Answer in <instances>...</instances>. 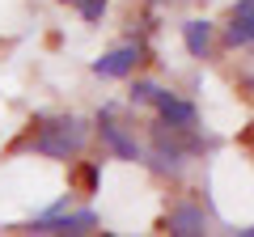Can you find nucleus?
<instances>
[{
  "label": "nucleus",
  "mask_w": 254,
  "mask_h": 237,
  "mask_svg": "<svg viewBox=\"0 0 254 237\" xmlns=\"http://www.w3.org/2000/svg\"><path fill=\"white\" fill-rule=\"evenodd\" d=\"M30 127H34L30 153L47 157V161H76L93 140V123L81 115H34Z\"/></svg>",
  "instance_id": "1"
},
{
  "label": "nucleus",
  "mask_w": 254,
  "mask_h": 237,
  "mask_svg": "<svg viewBox=\"0 0 254 237\" xmlns=\"http://www.w3.org/2000/svg\"><path fill=\"white\" fill-rule=\"evenodd\" d=\"M119 106L115 102H106V106L98 110V118H93V136L102 140V148H106L110 157H119V161H140L144 157V144H140L136 131H127V123H119Z\"/></svg>",
  "instance_id": "2"
},
{
  "label": "nucleus",
  "mask_w": 254,
  "mask_h": 237,
  "mask_svg": "<svg viewBox=\"0 0 254 237\" xmlns=\"http://www.w3.org/2000/svg\"><path fill=\"white\" fill-rule=\"evenodd\" d=\"M144 59H148V47L136 43V38H123L119 47H110V51H102L93 59V76H102V81H127V76H136V68Z\"/></svg>",
  "instance_id": "3"
},
{
  "label": "nucleus",
  "mask_w": 254,
  "mask_h": 237,
  "mask_svg": "<svg viewBox=\"0 0 254 237\" xmlns=\"http://www.w3.org/2000/svg\"><path fill=\"white\" fill-rule=\"evenodd\" d=\"M98 229V212L93 208H64V212H43L26 225V233H60V237H85Z\"/></svg>",
  "instance_id": "4"
},
{
  "label": "nucleus",
  "mask_w": 254,
  "mask_h": 237,
  "mask_svg": "<svg viewBox=\"0 0 254 237\" xmlns=\"http://www.w3.org/2000/svg\"><path fill=\"white\" fill-rule=\"evenodd\" d=\"M153 110H157V123L161 127H174V131H195L199 127V106L190 98H178L174 89H165Z\"/></svg>",
  "instance_id": "5"
},
{
  "label": "nucleus",
  "mask_w": 254,
  "mask_h": 237,
  "mask_svg": "<svg viewBox=\"0 0 254 237\" xmlns=\"http://www.w3.org/2000/svg\"><path fill=\"white\" fill-rule=\"evenodd\" d=\"M165 233H174V237H203L208 233V212H203V203H195V199H178L170 212H165Z\"/></svg>",
  "instance_id": "6"
},
{
  "label": "nucleus",
  "mask_w": 254,
  "mask_h": 237,
  "mask_svg": "<svg viewBox=\"0 0 254 237\" xmlns=\"http://www.w3.org/2000/svg\"><path fill=\"white\" fill-rule=\"evenodd\" d=\"M220 43H225V51H250V43H254V0H237L229 9Z\"/></svg>",
  "instance_id": "7"
},
{
  "label": "nucleus",
  "mask_w": 254,
  "mask_h": 237,
  "mask_svg": "<svg viewBox=\"0 0 254 237\" xmlns=\"http://www.w3.org/2000/svg\"><path fill=\"white\" fill-rule=\"evenodd\" d=\"M182 47H187V55L190 59H212V47H216V26H212L208 17H187L182 21Z\"/></svg>",
  "instance_id": "8"
},
{
  "label": "nucleus",
  "mask_w": 254,
  "mask_h": 237,
  "mask_svg": "<svg viewBox=\"0 0 254 237\" xmlns=\"http://www.w3.org/2000/svg\"><path fill=\"white\" fill-rule=\"evenodd\" d=\"M127 81H131V76H127ZM161 93H165L161 81H153V76H136L131 89H127V102H131L136 110H153L157 102H161Z\"/></svg>",
  "instance_id": "9"
},
{
  "label": "nucleus",
  "mask_w": 254,
  "mask_h": 237,
  "mask_svg": "<svg viewBox=\"0 0 254 237\" xmlns=\"http://www.w3.org/2000/svg\"><path fill=\"white\" fill-rule=\"evenodd\" d=\"M64 4H68V9H76V17H81L85 26H98L110 0H64Z\"/></svg>",
  "instance_id": "10"
},
{
  "label": "nucleus",
  "mask_w": 254,
  "mask_h": 237,
  "mask_svg": "<svg viewBox=\"0 0 254 237\" xmlns=\"http://www.w3.org/2000/svg\"><path fill=\"white\" fill-rule=\"evenodd\" d=\"M102 182V161H76V186L81 195H93Z\"/></svg>",
  "instance_id": "11"
}]
</instances>
